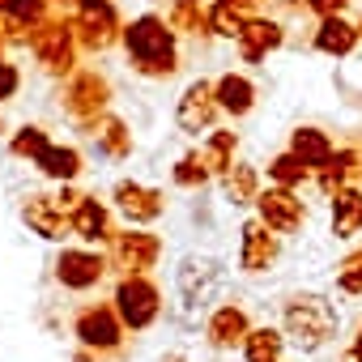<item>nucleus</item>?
Segmentation results:
<instances>
[{
  "label": "nucleus",
  "instance_id": "obj_1",
  "mask_svg": "<svg viewBox=\"0 0 362 362\" xmlns=\"http://www.w3.org/2000/svg\"><path fill=\"white\" fill-rule=\"evenodd\" d=\"M175 286H179V298H184L188 311H201V307H209L222 294L226 269L214 256H188L184 264H179V273H175Z\"/></svg>",
  "mask_w": 362,
  "mask_h": 362
},
{
  "label": "nucleus",
  "instance_id": "obj_2",
  "mask_svg": "<svg viewBox=\"0 0 362 362\" xmlns=\"http://www.w3.org/2000/svg\"><path fill=\"white\" fill-rule=\"evenodd\" d=\"M332 324H337V315L324 298H294V307L286 311V328L294 332V341L303 349H315L332 332Z\"/></svg>",
  "mask_w": 362,
  "mask_h": 362
},
{
  "label": "nucleus",
  "instance_id": "obj_3",
  "mask_svg": "<svg viewBox=\"0 0 362 362\" xmlns=\"http://www.w3.org/2000/svg\"><path fill=\"white\" fill-rule=\"evenodd\" d=\"M128 52L136 56V60H170V35L153 22V18H145V22H136L132 30H128Z\"/></svg>",
  "mask_w": 362,
  "mask_h": 362
},
{
  "label": "nucleus",
  "instance_id": "obj_4",
  "mask_svg": "<svg viewBox=\"0 0 362 362\" xmlns=\"http://www.w3.org/2000/svg\"><path fill=\"white\" fill-rule=\"evenodd\" d=\"M119 311H124V320L128 324H149L153 320V311H158V294L145 286V281H128L124 290H119Z\"/></svg>",
  "mask_w": 362,
  "mask_h": 362
},
{
  "label": "nucleus",
  "instance_id": "obj_5",
  "mask_svg": "<svg viewBox=\"0 0 362 362\" xmlns=\"http://www.w3.org/2000/svg\"><path fill=\"white\" fill-rule=\"evenodd\" d=\"M260 214H264V222L277 226V230H290V226L298 222V205H294L286 192H269V197L260 201Z\"/></svg>",
  "mask_w": 362,
  "mask_h": 362
},
{
  "label": "nucleus",
  "instance_id": "obj_6",
  "mask_svg": "<svg viewBox=\"0 0 362 362\" xmlns=\"http://www.w3.org/2000/svg\"><path fill=\"white\" fill-rule=\"evenodd\" d=\"M60 281H69V286H90V281H98V260H94V256H81V252L60 256Z\"/></svg>",
  "mask_w": 362,
  "mask_h": 362
},
{
  "label": "nucleus",
  "instance_id": "obj_7",
  "mask_svg": "<svg viewBox=\"0 0 362 362\" xmlns=\"http://www.w3.org/2000/svg\"><path fill=\"white\" fill-rule=\"evenodd\" d=\"M332 226H337V235H354L362 226V197L358 192H341L332 201Z\"/></svg>",
  "mask_w": 362,
  "mask_h": 362
},
{
  "label": "nucleus",
  "instance_id": "obj_8",
  "mask_svg": "<svg viewBox=\"0 0 362 362\" xmlns=\"http://www.w3.org/2000/svg\"><path fill=\"white\" fill-rule=\"evenodd\" d=\"M115 337H119V328H115V320L107 311L81 315V341H90V345H115Z\"/></svg>",
  "mask_w": 362,
  "mask_h": 362
},
{
  "label": "nucleus",
  "instance_id": "obj_9",
  "mask_svg": "<svg viewBox=\"0 0 362 362\" xmlns=\"http://www.w3.org/2000/svg\"><path fill=\"white\" fill-rule=\"evenodd\" d=\"M269 256H273V247H269V239H264V230L260 226H247L243 230V269H264L269 264Z\"/></svg>",
  "mask_w": 362,
  "mask_h": 362
},
{
  "label": "nucleus",
  "instance_id": "obj_10",
  "mask_svg": "<svg viewBox=\"0 0 362 362\" xmlns=\"http://www.w3.org/2000/svg\"><path fill=\"white\" fill-rule=\"evenodd\" d=\"M294 153H298V162H303V166H320V162L328 158V141H324L320 132H311V128H307V132H298V136H294Z\"/></svg>",
  "mask_w": 362,
  "mask_h": 362
},
{
  "label": "nucleus",
  "instance_id": "obj_11",
  "mask_svg": "<svg viewBox=\"0 0 362 362\" xmlns=\"http://www.w3.org/2000/svg\"><path fill=\"white\" fill-rule=\"evenodd\" d=\"M218 94H222V107H226V111H247V107H252V86H247L243 77H226V81L218 86Z\"/></svg>",
  "mask_w": 362,
  "mask_h": 362
},
{
  "label": "nucleus",
  "instance_id": "obj_12",
  "mask_svg": "<svg viewBox=\"0 0 362 362\" xmlns=\"http://www.w3.org/2000/svg\"><path fill=\"white\" fill-rule=\"evenodd\" d=\"M39 166L47 175H56V179H69V175H77V153L73 149H43L39 153Z\"/></svg>",
  "mask_w": 362,
  "mask_h": 362
},
{
  "label": "nucleus",
  "instance_id": "obj_13",
  "mask_svg": "<svg viewBox=\"0 0 362 362\" xmlns=\"http://www.w3.org/2000/svg\"><path fill=\"white\" fill-rule=\"evenodd\" d=\"M243 35V47H247V56H260L264 47H273L281 35H277V26H264V22H256V26H247V30H239Z\"/></svg>",
  "mask_w": 362,
  "mask_h": 362
},
{
  "label": "nucleus",
  "instance_id": "obj_14",
  "mask_svg": "<svg viewBox=\"0 0 362 362\" xmlns=\"http://www.w3.org/2000/svg\"><path fill=\"white\" fill-rule=\"evenodd\" d=\"M349 43H354V35H349V26L345 22H324V30H320V47L324 52H349Z\"/></svg>",
  "mask_w": 362,
  "mask_h": 362
},
{
  "label": "nucleus",
  "instance_id": "obj_15",
  "mask_svg": "<svg viewBox=\"0 0 362 362\" xmlns=\"http://www.w3.org/2000/svg\"><path fill=\"white\" fill-rule=\"evenodd\" d=\"M77 235L81 239H98L103 235V209L94 201H81L77 205Z\"/></svg>",
  "mask_w": 362,
  "mask_h": 362
},
{
  "label": "nucleus",
  "instance_id": "obj_16",
  "mask_svg": "<svg viewBox=\"0 0 362 362\" xmlns=\"http://www.w3.org/2000/svg\"><path fill=\"white\" fill-rule=\"evenodd\" d=\"M239 332H243V315H239V311H222V315L214 320V341H218V345L239 341Z\"/></svg>",
  "mask_w": 362,
  "mask_h": 362
},
{
  "label": "nucleus",
  "instance_id": "obj_17",
  "mask_svg": "<svg viewBox=\"0 0 362 362\" xmlns=\"http://www.w3.org/2000/svg\"><path fill=\"white\" fill-rule=\"evenodd\" d=\"M277 349H281L277 332H252V341H247V358L252 362H269V358H277Z\"/></svg>",
  "mask_w": 362,
  "mask_h": 362
},
{
  "label": "nucleus",
  "instance_id": "obj_18",
  "mask_svg": "<svg viewBox=\"0 0 362 362\" xmlns=\"http://www.w3.org/2000/svg\"><path fill=\"white\" fill-rule=\"evenodd\" d=\"M273 175L281 179V184H294V179L303 175V162H298V158H277V162H273Z\"/></svg>",
  "mask_w": 362,
  "mask_h": 362
},
{
  "label": "nucleus",
  "instance_id": "obj_19",
  "mask_svg": "<svg viewBox=\"0 0 362 362\" xmlns=\"http://www.w3.org/2000/svg\"><path fill=\"white\" fill-rule=\"evenodd\" d=\"M214 22H218V30H222V35H239V18H230V9H218V13H214Z\"/></svg>",
  "mask_w": 362,
  "mask_h": 362
},
{
  "label": "nucleus",
  "instance_id": "obj_20",
  "mask_svg": "<svg viewBox=\"0 0 362 362\" xmlns=\"http://www.w3.org/2000/svg\"><path fill=\"white\" fill-rule=\"evenodd\" d=\"M13 86H18V73H13L9 64H0V98H9V94H13Z\"/></svg>",
  "mask_w": 362,
  "mask_h": 362
},
{
  "label": "nucleus",
  "instance_id": "obj_21",
  "mask_svg": "<svg viewBox=\"0 0 362 362\" xmlns=\"http://www.w3.org/2000/svg\"><path fill=\"white\" fill-rule=\"evenodd\" d=\"M39 5H43V0H13V9H18V13H22V18H26V13H35V9H39Z\"/></svg>",
  "mask_w": 362,
  "mask_h": 362
},
{
  "label": "nucleus",
  "instance_id": "obj_22",
  "mask_svg": "<svg viewBox=\"0 0 362 362\" xmlns=\"http://www.w3.org/2000/svg\"><path fill=\"white\" fill-rule=\"evenodd\" d=\"M315 9L320 13H332V9H341V0H315Z\"/></svg>",
  "mask_w": 362,
  "mask_h": 362
},
{
  "label": "nucleus",
  "instance_id": "obj_23",
  "mask_svg": "<svg viewBox=\"0 0 362 362\" xmlns=\"http://www.w3.org/2000/svg\"><path fill=\"white\" fill-rule=\"evenodd\" d=\"M358 358H362V341H358Z\"/></svg>",
  "mask_w": 362,
  "mask_h": 362
}]
</instances>
